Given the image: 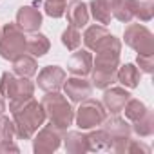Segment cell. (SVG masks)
I'll return each instance as SVG.
<instances>
[{
  "label": "cell",
  "mask_w": 154,
  "mask_h": 154,
  "mask_svg": "<svg viewBox=\"0 0 154 154\" xmlns=\"http://www.w3.org/2000/svg\"><path fill=\"white\" fill-rule=\"evenodd\" d=\"M49 47V38L42 33H31V36L26 38V53H29L31 56H44Z\"/></svg>",
  "instance_id": "obj_20"
},
{
  "label": "cell",
  "mask_w": 154,
  "mask_h": 154,
  "mask_svg": "<svg viewBox=\"0 0 154 154\" xmlns=\"http://www.w3.org/2000/svg\"><path fill=\"white\" fill-rule=\"evenodd\" d=\"M125 44L140 54H154V36L141 24H131L123 33Z\"/></svg>",
  "instance_id": "obj_7"
},
{
  "label": "cell",
  "mask_w": 154,
  "mask_h": 154,
  "mask_svg": "<svg viewBox=\"0 0 154 154\" xmlns=\"http://www.w3.org/2000/svg\"><path fill=\"white\" fill-rule=\"evenodd\" d=\"M35 93V85L33 82H29V78H17V76L9 71H6L0 78V96H4L6 100H9V111L13 112L15 109H18L22 103H26Z\"/></svg>",
  "instance_id": "obj_3"
},
{
  "label": "cell",
  "mask_w": 154,
  "mask_h": 154,
  "mask_svg": "<svg viewBox=\"0 0 154 154\" xmlns=\"http://www.w3.org/2000/svg\"><path fill=\"white\" fill-rule=\"evenodd\" d=\"M131 98V93L125 91V89H120V87H111L103 93V105H105V111H109L111 114H118L123 111L125 103L129 102Z\"/></svg>",
  "instance_id": "obj_14"
},
{
  "label": "cell",
  "mask_w": 154,
  "mask_h": 154,
  "mask_svg": "<svg viewBox=\"0 0 154 154\" xmlns=\"http://www.w3.org/2000/svg\"><path fill=\"white\" fill-rule=\"evenodd\" d=\"M65 6H67V0H45V2H44L45 15L51 17V18H60V17H63Z\"/></svg>",
  "instance_id": "obj_27"
},
{
  "label": "cell",
  "mask_w": 154,
  "mask_h": 154,
  "mask_svg": "<svg viewBox=\"0 0 154 154\" xmlns=\"http://www.w3.org/2000/svg\"><path fill=\"white\" fill-rule=\"evenodd\" d=\"M4 111H6V103H4V98L0 96V114H2Z\"/></svg>",
  "instance_id": "obj_31"
},
{
  "label": "cell",
  "mask_w": 154,
  "mask_h": 154,
  "mask_svg": "<svg viewBox=\"0 0 154 154\" xmlns=\"http://www.w3.org/2000/svg\"><path fill=\"white\" fill-rule=\"evenodd\" d=\"M134 132L140 136V138H149L152 132H154V116H152V111H145L143 116H140L136 122H134Z\"/></svg>",
  "instance_id": "obj_23"
},
{
  "label": "cell",
  "mask_w": 154,
  "mask_h": 154,
  "mask_svg": "<svg viewBox=\"0 0 154 154\" xmlns=\"http://www.w3.org/2000/svg\"><path fill=\"white\" fill-rule=\"evenodd\" d=\"M140 76H141V71L134 63H125V65L118 67V71H116V80L129 89H134L138 85Z\"/></svg>",
  "instance_id": "obj_19"
},
{
  "label": "cell",
  "mask_w": 154,
  "mask_h": 154,
  "mask_svg": "<svg viewBox=\"0 0 154 154\" xmlns=\"http://www.w3.org/2000/svg\"><path fill=\"white\" fill-rule=\"evenodd\" d=\"M122 42L116 36H109L107 42L96 49V58H93V85L98 89H107L116 82V71L120 67Z\"/></svg>",
  "instance_id": "obj_1"
},
{
  "label": "cell",
  "mask_w": 154,
  "mask_h": 154,
  "mask_svg": "<svg viewBox=\"0 0 154 154\" xmlns=\"http://www.w3.org/2000/svg\"><path fill=\"white\" fill-rule=\"evenodd\" d=\"M62 44L69 49V51H76L80 47V44H82V35H80V31L76 29V27H72V26H69L63 33H62Z\"/></svg>",
  "instance_id": "obj_25"
},
{
  "label": "cell",
  "mask_w": 154,
  "mask_h": 154,
  "mask_svg": "<svg viewBox=\"0 0 154 154\" xmlns=\"http://www.w3.org/2000/svg\"><path fill=\"white\" fill-rule=\"evenodd\" d=\"M65 78H67V74H65V71L62 67H58V65H47V67H44L38 72V80L36 82H38V87L42 91L51 93V91H58L63 85Z\"/></svg>",
  "instance_id": "obj_9"
},
{
  "label": "cell",
  "mask_w": 154,
  "mask_h": 154,
  "mask_svg": "<svg viewBox=\"0 0 154 154\" xmlns=\"http://www.w3.org/2000/svg\"><path fill=\"white\" fill-rule=\"evenodd\" d=\"M63 91H65V96H69L71 102H76L80 103L82 100L89 98L91 93H93V84L89 80H85L84 76H72V78H65L63 82Z\"/></svg>",
  "instance_id": "obj_10"
},
{
  "label": "cell",
  "mask_w": 154,
  "mask_h": 154,
  "mask_svg": "<svg viewBox=\"0 0 154 154\" xmlns=\"http://www.w3.org/2000/svg\"><path fill=\"white\" fill-rule=\"evenodd\" d=\"M62 132L60 129H56L54 125H45L36 136H35V152H53L60 147V140H62Z\"/></svg>",
  "instance_id": "obj_11"
},
{
  "label": "cell",
  "mask_w": 154,
  "mask_h": 154,
  "mask_svg": "<svg viewBox=\"0 0 154 154\" xmlns=\"http://www.w3.org/2000/svg\"><path fill=\"white\" fill-rule=\"evenodd\" d=\"M123 111H125V118H127V120L136 122L140 116H143V114H145L147 107H145V103H143V102H140V100H136V98H129V102L125 103Z\"/></svg>",
  "instance_id": "obj_26"
},
{
  "label": "cell",
  "mask_w": 154,
  "mask_h": 154,
  "mask_svg": "<svg viewBox=\"0 0 154 154\" xmlns=\"http://www.w3.org/2000/svg\"><path fill=\"white\" fill-rule=\"evenodd\" d=\"M87 147L89 150H109L112 149V140L107 134V131L102 127L100 131L87 134Z\"/></svg>",
  "instance_id": "obj_22"
},
{
  "label": "cell",
  "mask_w": 154,
  "mask_h": 154,
  "mask_svg": "<svg viewBox=\"0 0 154 154\" xmlns=\"http://www.w3.org/2000/svg\"><path fill=\"white\" fill-rule=\"evenodd\" d=\"M102 125H103V129L107 131V134L112 140V149L118 150V152H123L127 143H129V140H131V127H129V123L125 120H122L120 116L112 114V118L105 116Z\"/></svg>",
  "instance_id": "obj_8"
},
{
  "label": "cell",
  "mask_w": 154,
  "mask_h": 154,
  "mask_svg": "<svg viewBox=\"0 0 154 154\" xmlns=\"http://www.w3.org/2000/svg\"><path fill=\"white\" fill-rule=\"evenodd\" d=\"M109 36H111V33H109L103 26H91V27H87L85 33H84V44H85L87 49L96 51V49H100V47L107 42Z\"/></svg>",
  "instance_id": "obj_16"
},
{
  "label": "cell",
  "mask_w": 154,
  "mask_h": 154,
  "mask_svg": "<svg viewBox=\"0 0 154 154\" xmlns=\"http://www.w3.org/2000/svg\"><path fill=\"white\" fill-rule=\"evenodd\" d=\"M138 65H140V71L150 74L154 71V54H138L136 58Z\"/></svg>",
  "instance_id": "obj_30"
},
{
  "label": "cell",
  "mask_w": 154,
  "mask_h": 154,
  "mask_svg": "<svg viewBox=\"0 0 154 154\" xmlns=\"http://www.w3.org/2000/svg\"><path fill=\"white\" fill-rule=\"evenodd\" d=\"M42 107H44L45 118H49L51 125H54L60 131H65L74 120V111H72L71 103L58 91L47 93L42 100Z\"/></svg>",
  "instance_id": "obj_4"
},
{
  "label": "cell",
  "mask_w": 154,
  "mask_h": 154,
  "mask_svg": "<svg viewBox=\"0 0 154 154\" xmlns=\"http://www.w3.org/2000/svg\"><path fill=\"white\" fill-rule=\"evenodd\" d=\"M134 8H136V0H112V18L123 22V24H131V20L134 18Z\"/></svg>",
  "instance_id": "obj_17"
},
{
  "label": "cell",
  "mask_w": 154,
  "mask_h": 154,
  "mask_svg": "<svg viewBox=\"0 0 154 154\" xmlns=\"http://www.w3.org/2000/svg\"><path fill=\"white\" fill-rule=\"evenodd\" d=\"M17 26L26 33H36L42 26V13L35 6H24L17 13Z\"/></svg>",
  "instance_id": "obj_12"
},
{
  "label": "cell",
  "mask_w": 154,
  "mask_h": 154,
  "mask_svg": "<svg viewBox=\"0 0 154 154\" xmlns=\"http://www.w3.org/2000/svg\"><path fill=\"white\" fill-rule=\"evenodd\" d=\"M26 35L17 24H6L0 29V56L6 60H15L26 53Z\"/></svg>",
  "instance_id": "obj_5"
},
{
  "label": "cell",
  "mask_w": 154,
  "mask_h": 154,
  "mask_svg": "<svg viewBox=\"0 0 154 154\" xmlns=\"http://www.w3.org/2000/svg\"><path fill=\"white\" fill-rule=\"evenodd\" d=\"M65 149L69 152H84V150H89V147H87V136H84L80 132H69L65 136Z\"/></svg>",
  "instance_id": "obj_24"
},
{
  "label": "cell",
  "mask_w": 154,
  "mask_h": 154,
  "mask_svg": "<svg viewBox=\"0 0 154 154\" xmlns=\"http://www.w3.org/2000/svg\"><path fill=\"white\" fill-rule=\"evenodd\" d=\"M15 118V134L20 140H29L35 136V132L44 125L45 122V112L42 103H38L33 96L22 103L18 109H15L13 112Z\"/></svg>",
  "instance_id": "obj_2"
},
{
  "label": "cell",
  "mask_w": 154,
  "mask_h": 154,
  "mask_svg": "<svg viewBox=\"0 0 154 154\" xmlns=\"http://www.w3.org/2000/svg\"><path fill=\"white\" fill-rule=\"evenodd\" d=\"M15 138V123L9 122L8 116L0 114V141H13Z\"/></svg>",
  "instance_id": "obj_29"
},
{
  "label": "cell",
  "mask_w": 154,
  "mask_h": 154,
  "mask_svg": "<svg viewBox=\"0 0 154 154\" xmlns=\"http://www.w3.org/2000/svg\"><path fill=\"white\" fill-rule=\"evenodd\" d=\"M13 71L18 74V76H24V78H31L38 72V63L35 60V56L31 54H20L13 60Z\"/></svg>",
  "instance_id": "obj_18"
},
{
  "label": "cell",
  "mask_w": 154,
  "mask_h": 154,
  "mask_svg": "<svg viewBox=\"0 0 154 154\" xmlns=\"http://www.w3.org/2000/svg\"><path fill=\"white\" fill-rule=\"evenodd\" d=\"M67 17V22L69 26L80 29V27H85V24L89 22V9L84 2H80V0H72V2H69L65 6V13Z\"/></svg>",
  "instance_id": "obj_15"
},
{
  "label": "cell",
  "mask_w": 154,
  "mask_h": 154,
  "mask_svg": "<svg viewBox=\"0 0 154 154\" xmlns=\"http://www.w3.org/2000/svg\"><path fill=\"white\" fill-rule=\"evenodd\" d=\"M105 116H107V111L98 100L85 98V100L80 102V107L76 111V125L82 131L84 129H93V127L102 125Z\"/></svg>",
  "instance_id": "obj_6"
},
{
  "label": "cell",
  "mask_w": 154,
  "mask_h": 154,
  "mask_svg": "<svg viewBox=\"0 0 154 154\" xmlns=\"http://www.w3.org/2000/svg\"><path fill=\"white\" fill-rule=\"evenodd\" d=\"M67 69L74 76H87L93 69V54L87 49L74 51L67 62Z\"/></svg>",
  "instance_id": "obj_13"
},
{
  "label": "cell",
  "mask_w": 154,
  "mask_h": 154,
  "mask_svg": "<svg viewBox=\"0 0 154 154\" xmlns=\"http://www.w3.org/2000/svg\"><path fill=\"white\" fill-rule=\"evenodd\" d=\"M91 15L94 17V20L98 24H111L112 20V13H111V8H112V0H91Z\"/></svg>",
  "instance_id": "obj_21"
},
{
  "label": "cell",
  "mask_w": 154,
  "mask_h": 154,
  "mask_svg": "<svg viewBox=\"0 0 154 154\" xmlns=\"http://www.w3.org/2000/svg\"><path fill=\"white\" fill-rule=\"evenodd\" d=\"M154 15V6L150 0L147 2H140L136 0V8H134V18H138L140 22H149Z\"/></svg>",
  "instance_id": "obj_28"
}]
</instances>
